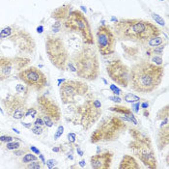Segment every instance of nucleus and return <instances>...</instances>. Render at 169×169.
I'll list each match as a JSON object with an SVG mask.
<instances>
[{
  "label": "nucleus",
  "mask_w": 169,
  "mask_h": 169,
  "mask_svg": "<svg viewBox=\"0 0 169 169\" xmlns=\"http://www.w3.org/2000/svg\"><path fill=\"white\" fill-rule=\"evenodd\" d=\"M113 33L120 41L132 42L142 46H145L153 37L163 34L154 23L138 19H118L113 24Z\"/></svg>",
  "instance_id": "1"
},
{
  "label": "nucleus",
  "mask_w": 169,
  "mask_h": 169,
  "mask_svg": "<svg viewBox=\"0 0 169 169\" xmlns=\"http://www.w3.org/2000/svg\"><path fill=\"white\" fill-rule=\"evenodd\" d=\"M164 69L149 61H140L130 70V88L137 93H152L160 85Z\"/></svg>",
  "instance_id": "2"
},
{
  "label": "nucleus",
  "mask_w": 169,
  "mask_h": 169,
  "mask_svg": "<svg viewBox=\"0 0 169 169\" xmlns=\"http://www.w3.org/2000/svg\"><path fill=\"white\" fill-rule=\"evenodd\" d=\"M72 62L77 77L88 81H94L100 77V61L98 51L94 46L84 44L74 54Z\"/></svg>",
  "instance_id": "3"
},
{
  "label": "nucleus",
  "mask_w": 169,
  "mask_h": 169,
  "mask_svg": "<svg viewBox=\"0 0 169 169\" xmlns=\"http://www.w3.org/2000/svg\"><path fill=\"white\" fill-rule=\"evenodd\" d=\"M102 113V102L97 99L93 93H87L84 96V101L80 105H75L70 119L74 125H78L82 130H88L101 118Z\"/></svg>",
  "instance_id": "4"
},
{
  "label": "nucleus",
  "mask_w": 169,
  "mask_h": 169,
  "mask_svg": "<svg viewBox=\"0 0 169 169\" xmlns=\"http://www.w3.org/2000/svg\"><path fill=\"white\" fill-rule=\"evenodd\" d=\"M127 130V124L122 117L115 114L107 115L101 120V122L93 132L90 137L91 143L111 142L120 137L121 134Z\"/></svg>",
  "instance_id": "5"
},
{
  "label": "nucleus",
  "mask_w": 169,
  "mask_h": 169,
  "mask_svg": "<svg viewBox=\"0 0 169 169\" xmlns=\"http://www.w3.org/2000/svg\"><path fill=\"white\" fill-rule=\"evenodd\" d=\"M130 134L132 140L129 143V149L147 168L156 169L158 160L150 137L137 129H130Z\"/></svg>",
  "instance_id": "6"
},
{
  "label": "nucleus",
  "mask_w": 169,
  "mask_h": 169,
  "mask_svg": "<svg viewBox=\"0 0 169 169\" xmlns=\"http://www.w3.org/2000/svg\"><path fill=\"white\" fill-rule=\"evenodd\" d=\"M46 51L50 63L59 71H66L70 60L68 49L63 40L54 35L46 37Z\"/></svg>",
  "instance_id": "7"
},
{
  "label": "nucleus",
  "mask_w": 169,
  "mask_h": 169,
  "mask_svg": "<svg viewBox=\"0 0 169 169\" xmlns=\"http://www.w3.org/2000/svg\"><path fill=\"white\" fill-rule=\"evenodd\" d=\"M63 24L68 30L78 33L81 36L84 44H95L90 23L83 13L78 10H72Z\"/></svg>",
  "instance_id": "8"
},
{
  "label": "nucleus",
  "mask_w": 169,
  "mask_h": 169,
  "mask_svg": "<svg viewBox=\"0 0 169 169\" xmlns=\"http://www.w3.org/2000/svg\"><path fill=\"white\" fill-rule=\"evenodd\" d=\"M36 108L39 115L44 119L47 127H53L61 119V109L57 102L46 95L38 96Z\"/></svg>",
  "instance_id": "9"
},
{
  "label": "nucleus",
  "mask_w": 169,
  "mask_h": 169,
  "mask_svg": "<svg viewBox=\"0 0 169 169\" xmlns=\"http://www.w3.org/2000/svg\"><path fill=\"white\" fill-rule=\"evenodd\" d=\"M89 92V86L83 81L65 80L59 87V94L62 103L72 105L77 102V98H82Z\"/></svg>",
  "instance_id": "10"
},
{
  "label": "nucleus",
  "mask_w": 169,
  "mask_h": 169,
  "mask_svg": "<svg viewBox=\"0 0 169 169\" xmlns=\"http://www.w3.org/2000/svg\"><path fill=\"white\" fill-rule=\"evenodd\" d=\"M6 114L14 120H21L24 118L25 112L28 108L27 97L21 94H8L1 100Z\"/></svg>",
  "instance_id": "11"
},
{
  "label": "nucleus",
  "mask_w": 169,
  "mask_h": 169,
  "mask_svg": "<svg viewBox=\"0 0 169 169\" xmlns=\"http://www.w3.org/2000/svg\"><path fill=\"white\" fill-rule=\"evenodd\" d=\"M30 58L23 56L0 58V81H5L10 77H16L19 72L29 66Z\"/></svg>",
  "instance_id": "12"
},
{
  "label": "nucleus",
  "mask_w": 169,
  "mask_h": 169,
  "mask_svg": "<svg viewBox=\"0 0 169 169\" xmlns=\"http://www.w3.org/2000/svg\"><path fill=\"white\" fill-rule=\"evenodd\" d=\"M16 78L36 92H42L47 85V75L35 66H28L23 69L16 74Z\"/></svg>",
  "instance_id": "13"
},
{
  "label": "nucleus",
  "mask_w": 169,
  "mask_h": 169,
  "mask_svg": "<svg viewBox=\"0 0 169 169\" xmlns=\"http://www.w3.org/2000/svg\"><path fill=\"white\" fill-rule=\"evenodd\" d=\"M97 44L98 50L102 56H108L114 53L116 38L111 27L106 24H102L97 30Z\"/></svg>",
  "instance_id": "14"
},
{
  "label": "nucleus",
  "mask_w": 169,
  "mask_h": 169,
  "mask_svg": "<svg viewBox=\"0 0 169 169\" xmlns=\"http://www.w3.org/2000/svg\"><path fill=\"white\" fill-rule=\"evenodd\" d=\"M106 72L109 75L110 79L114 81L116 84L121 87L127 88L129 86L130 69L127 68L120 59H114L110 61L106 65Z\"/></svg>",
  "instance_id": "15"
},
{
  "label": "nucleus",
  "mask_w": 169,
  "mask_h": 169,
  "mask_svg": "<svg viewBox=\"0 0 169 169\" xmlns=\"http://www.w3.org/2000/svg\"><path fill=\"white\" fill-rule=\"evenodd\" d=\"M8 39L15 44V47H16L19 52L21 53L32 54L35 50L36 44L32 36L24 30L16 28L15 32L13 33V35L9 37Z\"/></svg>",
  "instance_id": "16"
},
{
  "label": "nucleus",
  "mask_w": 169,
  "mask_h": 169,
  "mask_svg": "<svg viewBox=\"0 0 169 169\" xmlns=\"http://www.w3.org/2000/svg\"><path fill=\"white\" fill-rule=\"evenodd\" d=\"M113 153L105 151L98 153L90 158V165L94 169H108L111 167Z\"/></svg>",
  "instance_id": "17"
},
{
  "label": "nucleus",
  "mask_w": 169,
  "mask_h": 169,
  "mask_svg": "<svg viewBox=\"0 0 169 169\" xmlns=\"http://www.w3.org/2000/svg\"><path fill=\"white\" fill-rule=\"evenodd\" d=\"M72 7L71 4H64L60 7H58L52 11L51 13V19H53L55 21H60V22H64L66 19L70 15V13L72 11Z\"/></svg>",
  "instance_id": "18"
},
{
  "label": "nucleus",
  "mask_w": 169,
  "mask_h": 169,
  "mask_svg": "<svg viewBox=\"0 0 169 169\" xmlns=\"http://www.w3.org/2000/svg\"><path fill=\"white\" fill-rule=\"evenodd\" d=\"M108 110L112 112H115V113H118V114H121V115H124L125 117H127V119H129L130 122H132L134 125H138V122H137V120L135 118V116H134L132 110H130L129 107H127V106H124V105H114V106H111V107H109Z\"/></svg>",
  "instance_id": "19"
},
{
  "label": "nucleus",
  "mask_w": 169,
  "mask_h": 169,
  "mask_svg": "<svg viewBox=\"0 0 169 169\" xmlns=\"http://www.w3.org/2000/svg\"><path fill=\"white\" fill-rule=\"evenodd\" d=\"M168 143H169V127L167 124V125L160 127V129L158 132L157 144L158 150L163 151L165 147L168 146Z\"/></svg>",
  "instance_id": "20"
},
{
  "label": "nucleus",
  "mask_w": 169,
  "mask_h": 169,
  "mask_svg": "<svg viewBox=\"0 0 169 169\" xmlns=\"http://www.w3.org/2000/svg\"><path fill=\"white\" fill-rule=\"evenodd\" d=\"M118 168L119 169H139L140 166L133 157L130 156V155H126V156L123 157Z\"/></svg>",
  "instance_id": "21"
},
{
  "label": "nucleus",
  "mask_w": 169,
  "mask_h": 169,
  "mask_svg": "<svg viewBox=\"0 0 169 169\" xmlns=\"http://www.w3.org/2000/svg\"><path fill=\"white\" fill-rule=\"evenodd\" d=\"M166 42H167L166 39H164L163 37H161V35H158V36L153 37L152 39H150L147 42L146 46H148V47H156L160 46V44H163Z\"/></svg>",
  "instance_id": "22"
},
{
  "label": "nucleus",
  "mask_w": 169,
  "mask_h": 169,
  "mask_svg": "<svg viewBox=\"0 0 169 169\" xmlns=\"http://www.w3.org/2000/svg\"><path fill=\"white\" fill-rule=\"evenodd\" d=\"M16 29V25L13 26H6L5 28H3L0 31V41L4 40V39H8L9 37H11L13 35V33L15 32Z\"/></svg>",
  "instance_id": "23"
},
{
  "label": "nucleus",
  "mask_w": 169,
  "mask_h": 169,
  "mask_svg": "<svg viewBox=\"0 0 169 169\" xmlns=\"http://www.w3.org/2000/svg\"><path fill=\"white\" fill-rule=\"evenodd\" d=\"M166 44H167V42L163 44H160V46H158V47H148L146 54L148 55V56H151V55H155V54L161 55L163 53V50H164Z\"/></svg>",
  "instance_id": "24"
},
{
  "label": "nucleus",
  "mask_w": 169,
  "mask_h": 169,
  "mask_svg": "<svg viewBox=\"0 0 169 169\" xmlns=\"http://www.w3.org/2000/svg\"><path fill=\"white\" fill-rule=\"evenodd\" d=\"M34 160H39V158L32 153H25L23 158H21V163L23 164L29 163H31V161H34Z\"/></svg>",
  "instance_id": "25"
},
{
  "label": "nucleus",
  "mask_w": 169,
  "mask_h": 169,
  "mask_svg": "<svg viewBox=\"0 0 169 169\" xmlns=\"http://www.w3.org/2000/svg\"><path fill=\"white\" fill-rule=\"evenodd\" d=\"M122 100H124V101L127 102L133 103V102H139L140 101V98H139V97L135 96V95L132 94V93H127V94H124Z\"/></svg>",
  "instance_id": "26"
},
{
  "label": "nucleus",
  "mask_w": 169,
  "mask_h": 169,
  "mask_svg": "<svg viewBox=\"0 0 169 169\" xmlns=\"http://www.w3.org/2000/svg\"><path fill=\"white\" fill-rule=\"evenodd\" d=\"M29 91L30 88L27 85H23V84H18L16 86V92L19 93V94H21L23 96H28L29 95Z\"/></svg>",
  "instance_id": "27"
},
{
  "label": "nucleus",
  "mask_w": 169,
  "mask_h": 169,
  "mask_svg": "<svg viewBox=\"0 0 169 169\" xmlns=\"http://www.w3.org/2000/svg\"><path fill=\"white\" fill-rule=\"evenodd\" d=\"M38 114H39V113H38V110L36 108V106H32V107H28V108H27L26 112H25V115H24V118H26V117L36 118Z\"/></svg>",
  "instance_id": "28"
},
{
  "label": "nucleus",
  "mask_w": 169,
  "mask_h": 169,
  "mask_svg": "<svg viewBox=\"0 0 169 169\" xmlns=\"http://www.w3.org/2000/svg\"><path fill=\"white\" fill-rule=\"evenodd\" d=\"M44 129H47V127H42V126H39V125H34L31 127V132H32L34 134L36 135H41L43 134L44 132Z\"/></svg>",
  "instance_id": "29"
},
{
  "label": "nucleus",
  "mask_w": 169,
  "mask_h": 169,
  "mask_svg": "<svg viewBox=\"0 0 169 169\" xmlns=\"http://www.w3.org/2000/svg\"><path fill=\"white\" fill-rule=\"evenodd\" d=\"M168 117V105H165L163 108H161L157 114V120H163Z\"/></svg>",
  "instance_id": "30"
},
{
  "label": "nucleus",
  "mask_w": 169,
  "mask_h": 169,
  "mask_svg": "<svg viewBox=\"0 0 169 169\" xmlns=\"http://www.w3.org/2000/svg\"><path fill=\"white\" fill-rule=\"evenodd\" d=\"M20 148V143L19 142H15V141H10V142L6 143V149L9 151H14Z\"/></svg>",
  "instance_id": "31"
},
{
  "label": "nucleus",
  "mask_w": 169,
  "mask_h": 169,
  "mask_svg": "<svg viewBox=\"0 0 169 169\" xmlns=\"http://www.w3.org/2000/svg\"><path fill=\"white\" fill-rule=\"evenodd\" d=\"M151 16L153 18V19H154L158 24H160V25H161V26H164V25H165L164 19L161 18L160 15H158V14H156V13H152V14H151Z\"/></svg>",
  "instance_id": "32"
},
{
  "label": "nucleus",
  "mask_w": 169,
  "mask_h": 169,
  "mask_svg": "<svg viewBox=\"0 0 169 169\" xmlns=\"http://www.w3.org/2000/svg\"><path fill=\"white\" fill-rule=\"evenodd\" d=\"M25 167L28 169H39V168H42L43 165L40 163L39 160H34V161H31L29 163H26Z\"/></svg>",
  "instance_id": "33"
},
{
  "label": "nucleus",
  "mask_w": 169,
  "mask_h": 169,
  "mask_svg": "<svg viewBox=\"0 0 169 169\" xmlns=\"http://www.w3.org/2000/svg\"><path fill=\"white\" fill-rule=\"evenodd\" d=\"M64 132V127L60 125L59 127H57V130H56V132L54 133V136H53V138L54 140H57V139H59L60 137L62 136V134H63Z\"/></svg>",
  "instance_id": "34"
},
{
  "label": "nucleus",
  "mask_w": 169,
  "mask_h": 169,
  "mask_svg": "<svg viewBox=\"0 0 169 169\" xmlns=\"http://www.w3.org/2000/svg\"><path fill=\"white\" fill-rule=\"evenodd\" d=\"M15 139V137H13L11 135H1L0 136V142L2 143H8L10 141H13Z\"/></svg>",
  "instance_id": "35"
},
{
  "label": "nucleus",
  "mask_w": 169,
  "mask_h": 169,
  "mask_svg": "<svg viewBox=\"0 0 169 169\" xmlns=\"http://www.w3.org/2000/svg\"><path fill=\"white\" fill-rule=\"evenodd\" d=\"M61 26H62V22L56 21L52 26H51V31H52V32H54V33L59 32L60 29H61Z\"/></svg>",
  "instance_id": "36"
},
{
  "label": "nucleus",
  "mask_w": 169,
  "mask_h": 169,
  "mask_svg": "<svg viewBox=\"0 0 169 169\" xmlns=\"http://www.w3.org/2000/svg\"><path fill=\"white\" fill-rule=\"evenodd\" d=\"M33 125H39V126H42V127H46V125H44V119L40 115L37 116L35 118V121H34Z\"/></svg>",
  "instance_id": "37"
},
{
  "label": "nucleus",
  "mask_w": 169,
  "mask_h": 169,
  "mask_svg": "<svg viewBox=\"0 0 169 169\" xmlns=\"http://www.w3.org/2000/svg\"><path fill=\"white\" fill-rule=\"evenodd\" d=\"M152 62H154L155 65L160 66V65L163 63V60L161 59L160 56H153V57H152Z\"/></svg>",
  "instance_id": "38"
},
{
  "label": "nucleus",
  "mask_w": 169,
  "mask_h": 169,
  "mask_svg": "<svg viewBox=\"0 0 169 169\" xmlns=\"http://www.w3.org/2000/svg\"><path fill=\"white\" fill-rule=\"evenodd\" d=\"M68 140H69V142L70 143H74L75 142V139H77V134L74 133V132H70V133H68Z\"/></svg>",
  "instance_id": "39"
},
{
  "label": "nucleus",
  "mask_w": 169,
  "mask_h": 169,
  "mask_svg": "<svg viewBox=\"0 0 169 169\" xmlns=\"http://www.w3.org/2000/svg\"><path fill=\"white\" fill-rule=\"evenodd\" d=\"M46 163L47 165V167L51 169V168H54L55 165L57 164V161L55 160H46Z\"/></svg>",
  "instance_id": "40"
},
{
  "label": "nucleus",
  "mask_w": 169,
  "mask_h": 169,
  "mask_svg": "<svg viewBox=\"0 0 169 169\" xmlns=\"http://www.w3.org/2000/svg\"><path fill=\"white\" fill-rule=\"evenodd\" d=\"M110 90H111L113 93H114L115 95H120L121 93H122V90H120L118 87H116L115 85H110Z\"/></svg>",
  "instance_id": "41"
},
{
  "label": "nucleus",
  "mask_w": 169,
  "mask_h": 169,
  "mask_svg": "<svg viewBox=\"0 0 169 169\" xmlns=\"http://www.w3.org/2000/svg\"><path fill=\"white\" fill-rule=\"evenodd\" d=\"M108 100H110V101H112V102H117V103H120L121 102H122V99H121L120 97H118V96L109 97Z\"/></svg>",
  "instance_id": "42"
},
{
  "label": "nucleus",
  "mask_w": 169,
  "mask_h": 169,
  "mask_svg": "<svg viewBox=\"0 0 169 169\" xmlns=\"http://www.w3.org/2000/svg\"><path fill=\"white\" fill-rule=\"evenodd\" d=\"M26 153L25 150H22V149H16V150H14V155H16V156H22V155H24Z\"/></svg>",
  "instance_id": "43"
},
{
  "label": "nucleus",
  "mask_w": 169,
  "mask_h": 169,
  "mask_svg": "<svg viewBox=\"0 0 169 169\" xmlns=\"http://www.w3.org/2000/svg\"><path fill=\"white\" fill-rule=\"evenodd\" d=\"M139 106H140V103H139V102H136L135 103H132V108L133 109V111L135 112V113H137L139 111L138 110V108H139Z\"/></svg>",
  "instance_id": "44"
},
{
  "label": "nucleus",
  "mask_w": 169,
  "mask_h": 169,
  "mask_svg": "<svg viewBox=\"0 0 169 169\" xmlns=\"http://www.w3.org/2000/svg\"><path fill=\"white\" fill-rule=\"evenodd\" d=\"M29 149L32 151V152H34L35 154H37V155H39V154H41V152H40V150L39 149H37V148L35 147V146H30V148Z\"/></svg>",
  "instance_id": "45"
},
{
  "label": "nucleus",
  "mask_w": 169,
  "mask_h": 169,
  "mask_svg": "<svg viewBox=\"0 0 169 169\" xmlns=\"http://www.w3.org/2000/svg\"><path fill=\"white\" fill-rule=\"evenodd\" d=\"M21 125H22L23 127H27V129H31V127H32L33 124H31V123H25V122H21Z\"/></svg>",
  "instance_id": "46"
},
{
  "label": "nucleus",
  "mask_w": 169,
  "mask_h": 169,
  "mask_svg": "<svg viewBox=\"0 0 169 169\" xmlns=\"http://www.w3.org/2000/svg\"><path fill=\"white\" fill-rule=\"evenodd\" d=\"M148 106H149V102H144L142 105H141V108H142V109H146V108H148Z\"/></svg>",
  "instance_id": "47"
},
{
  "label": "nucleus",
  "mask_w": 169,
  "mask_h": 169,
  "mask_svg": "<svg viewBox=\"0 0 169 169\" xmlns=\"http://www.w3.org/2000/svg\"><path fill=\"white\" fill-rule=\"evenodd\" d=\"M77 152L78 155H79V156H80V157L83 156V152H82V150H81L78 146H77Z\"/></svg>",
  "instance_id": "48"
},
{
  "label": "nucleus",
  "mask_w": 169,
  "mask_h": 169,
  "mask_svg": "<svg viewBox=\"0 0 169 169\" xmlns=\"http://www.w3.org/2000/svg\"><path fill=\"white\" fill-rule=\"evenodd\" d=\"M43 31H44V26H43V25H40V26L37 28V32H38V33H43Z\"/></svg>",
  "instance_id": "49"
},
{
  "label": "nucleus",
  "mask_w": 169,
  "mask_h": 169,
  "mask_svg": "<svg viewBox=\"0 0 169 169\" xmlns=\"http://www.w3.org/2000/svg\"><path fill=\"white\" fill-rule=\"evenodd\" d=\"M39 158L41 160H42V163H44V164H46V160H44V156L42 154H39Z\"/></svg>",
  "instance_id": "50"
},
{
  "label": "nucleus",
  "mask_w": 169,
  "mask_h": 169,
  "mask_svg": "<svg viewBox=\"0 0 169 169\" xmlns=\"http://www.w3.org/2000/svg\"><path fill=\"white\" fill-rule=\"evenodd\" d=\"M79 165H80L81 167H84L85 165H86L85 160H80V161H79Z\"/></svg>",
  "instance_id": "51"
},
{
  "label": "nucleus",
  "mask_w": 169,
  "mask_h": 169,
  "mask_svg": "<svg viewBox=\"0 0 169 169\" xmlns=\"http://www.w3.org/2000/svg\"><path fill=\"white\" fill-rule=\"evenodd\" d=\"M52 151L53 152H61V148H59V147H53L52 148Z\"/></svg>",
  "instance_id": "52"
},
{
  "label": "nucleus",
  "mask_w": 169,
  "mask_h": 169,
  "mask_svg": "<svg viewBox=\"0 0 169 169\" xmlns=\"http://www.w3.org/2000/svg\"><path fill=\"white\" fill-rule=\"evenodd\" d=\"M12 130H14V132H16V133H19V130H16V129H15V127H13Z\"/></svg>",
  "instance_id": "53"
},
{
  "label": "nucleus",
  "mask_w": 169,
  "mask_h": 169,
  "mask_svg": "<svg viewBox=\"0 0 169 169\" xmlns=\"http://www.w3.org/2000/svg\"><path fill=\"white\" fill-rule=\"evenodd\" d=\"M80 8H81L82 10H83V11H85V12H86V7H84V6H81Z\"/></svg>",
  "instance_id": "54"
},
{
  "label": "nucleus",
  "mask_w": 169,
  "mask_h": 169,
  "mask_svg": "<svg viewBox=\"0 0 169 169\" xmlns=\"http://www.w3.org/2000/svg\"><path fill=\"white\" fill-rule=\"evenodd\" d=\"M160 1H164V0H160Z\"/></svg>",
  "instance_id": "55"
},
{
  "label": "nucleus",
  "mask_w": 169,
  "mask_h": 169,
  "mask_svg": "<svg viewBox=\"0 0 169 169\" xmlns=\"http://www.w3.org/2000/svg\"><path fill=\"white\" fill-rule=\"evenodd\" d=\"M0 54H1V53H0ZM0 58H1V55H0Z\"/></svg>",
  "instance_id": "56"
}]
</instances>
